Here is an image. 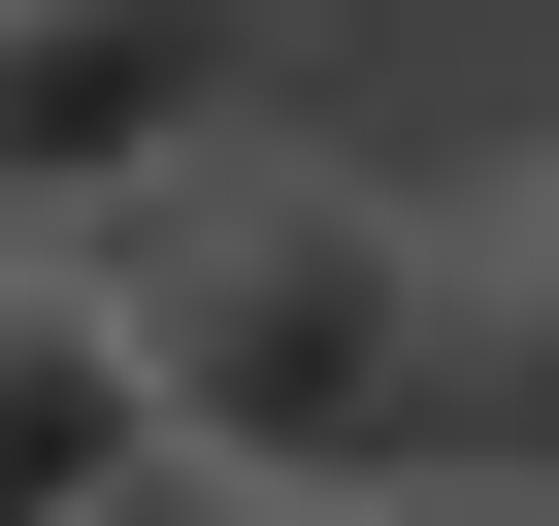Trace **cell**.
I'll use <instances>...</instances> for the list:
<instances>
[{"label":"cell","mask_w":559,"mask_h":526,"mask_svg":"<svg viewBox=\"0 0 559 526\" xmlns=\"http://www.w3.org/2000/svg\"><path fill=\"white\" fill-rule=\"evenodd\" d=\"M395 526H559V493H526V461H428V493H395Z\"/></svg>","instance_id":"cell-6"},{"label":"cell","mask_w":559,"mask_h":526,"mask_svg":"<svg viewBox=\"0 0 559 526\" xmlns=\"http://www.w3.org/2000/svg\"><path fill=\"white\" fill-rule=\"evenodd\" d=\"M263 132V0H0V230H132Z\"/></svg>","instance_id":"cell-2"},{"label":"cell","mask_w":559,"mask_h":526,"mask_svg":"<svg viewBox=\"0 0 559 526\" xmlns=\"http://www.w3.org/2000/svg\"><path fill=\"white\" fill-rule=\"evenodd\" d=\"M461 461H526V493H559V165L461 230Z\"/></svg>","instance_id":"cell-4"},{"label":"cell","mask_w":559,"mask_h":526,"mask_svg":"<svg viewBox=\"0 0 559 526\" xmlns=\"http://www.w3.org/2000/svg\"><path fill=\"white\" fill-rule=\"evenodd\" d=\"M165 493V362L99 230H0V526H132Z\"/></svg>","instance_id":"cell-3"},{"label":"cell","mask_w":559,"mask_h":526,"mask_svg":"<svg viewBox=\"0 0 559 526\" xmlns=\"http://www.w3.org/2000/svg\"><path fill=\"white\" fill-rule=\"evenodd\" d=\"M132 362H165V461H297V493H428L461 461V230L428 198H132Z\"/></svg>","instance_id":"cell-1"},{"label":"cell","mask_w":559,"mask_h":526,"mask_svg":"<svg viewBox=\"0 0 559 526\" xmlns=\"http://www.w3.org/2000/svg\"><path fill=\"white\" fill-rule=\"evenodd\" d=\"M132 526H395V493H297V461H165Z\"/></svg>","instance_id":"cell-5"}]
</instances>
